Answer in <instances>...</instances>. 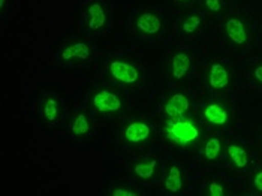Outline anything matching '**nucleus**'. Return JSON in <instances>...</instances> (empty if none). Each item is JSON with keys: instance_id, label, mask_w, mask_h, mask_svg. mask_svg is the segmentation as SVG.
I'll return each instance as SVG.
<instances>
[{"instance_id": "obj_1", "label": "nucleus", "mask_w": 262, "mask_h": 196, "mask_svg": "<svg viewBox=\"0 0 262 196\" xmlns=\"http://www.w3.org/2000/svg\"><path fill=\"white\" fill-rule=\"evenodd\" d=\"M163 137L177 147H189L200 141L201 126L193 117L169 118L162 127Z\"/></svg>"}, {"instance_id": "obj_2", "label": "nucleus", "mask_w": 262, "mask_h": 196, "mask_svg": "<svg viewBox=\"0 0 262 196\" xmlns=\"http://www.w3.org/2000/svg\"><path fill=\"white\" fill-rule=\"evenodd\" d=\"M90 105L96 113L113 114V113H119L123 110L124 102H123V98L119 93L108 90V89H99L92 95Z\"/></svg>"}, {"instance_id": "obj_3", "label": "nucleus", "mask_w": 262, "mask_h": 196, "mask_svg": "<svg viewBox=\"0 0 262 196\" xmlns=\"http://www.w3.org/2000/svg\"><path fill=\"white\" fill-rule=\"evenodd\" d=\"M108 74L111 78L124 85H135L141 79L140 69L127 60L113 59L108 63Z\"/></svg>"}, {"instance_id": "obj_4", "label": "nucleus", "mask_w": 262, "mask_h": 196, "mask_svg": "<svg viewBox=\"0 0 262 196\" xmlns=\"http://www.w3.org/2000/svg\"><path fill=\"white\" fill-rule=\"evenodd\" d=\"M202 117L213 127H225L231 120V113L225 103L219 100H213L204 106Z\"/></svg>"}, {"instance_id": "obj_5", "label": "nucleus", "mask_w": 262, "mask_h": 196, "mask_svg": "<svg viewBox=\"0 0 262 196\" xmlns=\"http://www.w3.org/2000/svg\"><path fill=\"white\" fill-rule=\"evenodd\" d=\"M231 82V72L222 63H213L207 72V85L213 92H221Z\"/></svg>"}, {"instance_id": "obj_6", "label": "nucleus", "mask_w": 262, "mask_h": 196, "mask_svg": "<svg viewBox=\"0 0 262 196\" xmlns=\"http://www.w3.org/2000/svg\"><path fill=\"white\" fill-rule=\"evenodd\" d=\"M151 135V127L148 123L142 121V120H137L129 123L124 130H123V137L127 144L132 145H138V144H144Z\"/></svg>"}, {"instance_id": "obj_7", "label": "nucleus", "mask_w": 262, "mask_h": 196, "mask_svg": "<svg viewBox=\"0 0 262 196\" xmlns=\"http://www.w3.org/2000/svg\"><path fill=\"white\" fill-rule=\"evenodd\" d=\"M135 27L137 30L145 35V36H153V35H158L162 29V20L161 17L156 14V12H150V11H145L141 12L137 20H135Z\"/></svg>"}, {"instance_id": "obj_8", "label": "nucleus", "mask_w": 262, "mask_h": 196, "mask_svg": "<svg viewBox=\"0 0 262 196\" xmlns=\"http://www.w3.org/2000/svg\"><path fill=\"white\" fill-rule=\"evenodd\" d=\"M225 33L228 39L235 45H246L249 40V32L246 27V23L242 18L231 17L225 23Z\"/></svg>"}, {"instance_id": "obj_9", "label": "nucleus", "mask_w": 262, "mask_h": 196, "mask_svg": "<svg viewBox=\"0 0 262 196\" xmlns=\"http://www.w3.org/2000/svg\"><path fill=\"white\" fill-rule=\"evenodd\" d=\"M189 106H190V102L186 95L174 93L166 100V103L163 106V114L168 118L182 117V116H186V113L189 111Z\"/></svg>"}, {"instance_id": "obj_10", "label": "nucleus", "mask_w": 262, "mask_h": 196, "mask_svg": "<svg viewBox=\"0 0 262 196\" xmlns=\"http://www.w3.org/2000/svg\"><path fill=\"white\" fill-rule=\"evenodd\" d=\"M89 20H87V27L92 32H99L106 24V11L103 8L101 2H92L87 8Z\"/></svg>"}, {"instance_id": "obj_11", "label": "nucleus", "mask_w": 262, "mask_h": 196, "mask_svg": "<svg viewBox=\"0 0 262 196\" xmlns=\"http://www.w3.org/2000/svg\"><path fill=\"white\" fill-rule=\"evenodd\" d=\"M190 66H192L190 56L186 54L184 51H180V53L174 54L169 61V74L174 79H183L187 75Z\"/></svg>"}, {"instance_id": "obj_12", "label": "nucleus", "mask_w": 262, "mask_h": 196, "mask_svg": "<svg viewBox=\"0 0 262 196\" xmlns=\"http://www.w3.org/2000/svg\"><path fill=\"white\" fill-rule=\"evenodd\" d=\"M90 47L85 42H74L66 45L60 53V59L63 61H69L72 59H80V60H89L90 59Z\"/></svg>"}, {"instance_id": "obj_13", "label": "nucleus", "mask_w": 262, "mask_h": 196, "mask_svg": "<svg viewBox=\"0 0 262 196\" xmlns=\"http://www.w3.org/2000/svg\"><path fill=\"white\" fill-rule=\"evenodd\" d=\"M183 184H184V178L180 166L172 165L163 178V189L169 193H179L183 189Z\"/></svg>"}, {"instance_id": "obj_14", "label": "nucleus", "mask_w": 262, "mask_h": 196, "mask_svg": "<svg viewBox=\"0 0 262 196\" xmlns=\"http://www.w3.org/2000/svg\"><path fill=\"white\" fill-rule=\"evenodd\" d=\"M226 155L228 159L231 160L232 166L237 169H244L249 165V156L247 151L243 148L240 144H229L226 148Z\"/></svg>"}, {"instance_id": "obj_15", "label": "nucleus", "mask_w": 262, "mask_h": 196, "mask_svg": "<svg viewBox=\"0 0 262 196\" xmlns=\"http://www.w3.org/2000/svg\"><path fill=\"white\" fill-rule=\"evenodd\" d=\"M40 113L45 121L48 123H56L57 118L60 116V103L57 98H47L43 100L42 106H40Z\"/></svg>"}, {"instance_id": "obj_16", "label": "nucleus", "mask_w": 262, "mask_h": 196, "mask_svg": "<svg viewBox=\"0 0 262 196\" xmlns=\"http://www.w3.org/2000/svg\"><path fill=\"white\" fill-rule=\"evenodd\" d=\"M158 168V160L156 159H150V160H144L140 162L134 166V172L135 176L140 177L142 180H151Z\"/></svg>"}, {"instance_id": "obj_17", "label": "nucleus", "mask_w": 262, "mask_h": 196, "mask_svg": "<svg viewBox=\"0 0 262 196\" xmlns=\"http://www.w3.org/2000/svg\"><path fill=\"white\" fill-rule=\"evenodd\" d=\"M223 142L221 138H210L207 139V142L204 144V157L207 160H216L222 153Z\"/></svg>"}, {"instance_id": "obj_18", "label": "nucleus", "mask_w": 262, "mask_h": 196, "mask_svg": "<svg viewBox=\"0 0 262 196\" xmlns=\"http://www.w3.org/2000/svg\"><path fill=\"white\" fill-rule=\"evenodd\" d=\"M90 121H89V117L84 114V113H78L75 117H74V121L71 124V130L75 137H85L89 132H90Z\"/></svg>"}, {"instance_id": "obj_19", "label": "nucleus", "mask_w": 262, "mask_h": 196, "mask_svg": "<svg viewBox=\"0 0 262 196\" xmlns=\"http://www.w3.org/2000/svg\"><path fill=\"white\" fill-rule=\"evenodd\" d=\"M202 17L200 14H193V15H189L186 20L182 23V30L186 35H192L198 30V27L201 26Z\"/></svg>"}, {"instance_id": "obj_20", "label": "nucleus", "mask_w": 262, "mask_h": 196, "mask_svg": "<svg viewBox=\"0 0 262 196\" xmlns=\"http://www.w3.org/2000/svg\"><path fill=\"white\" fill-rule=\"evenodd\" d=\"M140 193H137L135 190L132 189H127V187H116L111 190V196H137Z\"/></svg>"}, {"instance_id": "obj_21", "label": "nucleus", "mask_w": 262, "mask_h": 196, "mask_svg": "<svg viewBox=\"0 0 262 196\" xmlns=\"http://www.w3.org/2000/svg\"><path fill=\"white\" fill-rule=\"evenodd\" d=\"M208 195L210 196H223L225 195V190H223V187L219 184V183H211L210 186H208Z\"/></svg>"}, {"instance_id": "obj_22", "label": "nucleus", "mask_w": 262, "mask_h": 196, "mask_svg": "<svg viewBox=\"0 0 262 196\" xmlns=\"http://www.w3.org/2000/svg\"><path fill=\"white\" fill-rule=\"evenodd\" d=\"M205 6L211 12H219L222 9V2L221 0H205Z\"/></svg>"}, {"instance_id": "obj_23", "label": "nucleus", "mask_w": 262, "mask_h": 196, "mask_svg": "<svg viewBox=\"0 0 262 196\" xmlns=\"http://www.w3.org/2000/svg\"><path fill=\"white\" fill-rule=\"evenodd\" d=\"M253 186L258 192H262V171H259L253 178Z\"/></svg>"}, {"instance_id": "obj_24", "label": "nucleus", "mask_w": 262, "mask_h": 196, "mask_svg": "<svg viewBox=\"0 0 262 196\" xmlns=\"http://www.w3.org/2000/svg\"><path fill=\"white\" fill-rule=\"evenodd\" d=\"M253 75H255V78L258 79L259 82H262V66H258V68L255 69Z\"/></svg>"}, {"instance_id": "obj_25", "label": "nucleus", "mask_w": 262, "mask_h": 196, "mask_svg": "<svg viewBox=\"0 0 262 196\" xmlns=\"http://www.w3.org/2000/svg\"><path fill=\"white\" fill-rule=\"evenodd\" d=\"M6 3H8V0H0V9H2V12L6 11Z\"/></svg>"}, {"instance_id": "obj_26", "label": "nucleus", "mask_w": 262, "mask_h": 196, "mask_svg": "<svg viewBox=\"0 0 262 196\" xmlns=\"http://www.w3.org/2000/svg\"><path fill=\"white\" fill-rule=\"evenodd\" d=\"M176 2H177V3H184L186 0H176Z\"/></svg>"}]
</instances>
